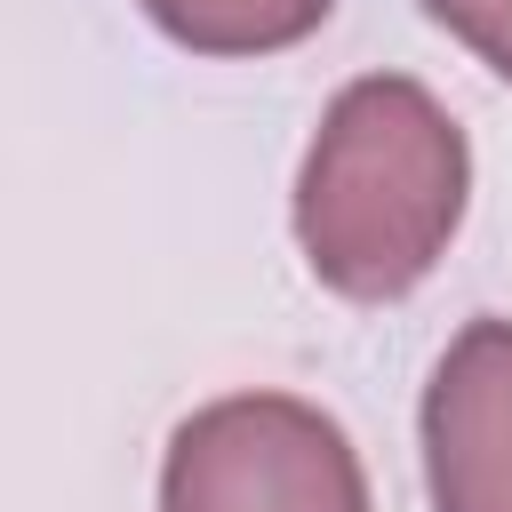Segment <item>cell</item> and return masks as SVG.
Here are the masks:
<instances>
[{
	"mask_svg": "<svg viewBox=\"0 0 512 512\" xmlns=\"http://www.w3.org/2000/svg\"><path fill=\"white\" fill-rule=\"evenodd\" d=\"M472 152L448 104L408 72L352 80L296 176V240L320 288L352 304L408 296L456 240Z\"/></svg>",
	"mask_w": 512,
	"mask_h": 512,
	"instance_id": "6da1fadb",
	"label": "cell"
},
{
	"mask_svg": "<svg viewBox=\"0 0 512 512\" xmlns=\"http://www.w3.org/2000/svg\"><path fill=\"white\" fill-rule=\"evenodd\" d=\"M160 512H368V472L312 400L232 392L168 432Z\"/></svg>",
	"mask_w": 512,
	"mask_h": 512,
	"instance_id": "7a4b0ae2",
	"label": "cell"
},
{
	"mask_svg": "<svg viewBox=\"0 0 512 512\" xmlns=\"http://www.w3.org/2000/svg\"><path fill=\"white\" fill-rule=\"evenodd\" d=\"M432 512H512V320H472L424 384Z\"/></svg>",
	"mask_w": 512,
	"mask_h": 512,
	"instance_id": "3957f363",
	"label": "cell"
},
{
	"mask_svg": "<svg viewBox=\"0 0 512 512\" xmlns=\"http://www.w3.org/2000/svg\"><path fill=\"white\" fill-rule=\"evenodd\" d=\"M136 8L200 56H272L320 32L336 0H136Z\"/></svg>",
	"mask_w": 512,
	"mask_h": 512,
	"instance_id": "277c9868",
	"label": "cell"
},
{
	"mask_svg": "<svg viewBox=\"0 0 512 512\" xmlns=\"http://www.w3.org/2000/svg\"><path fill=\"white\" fill-rule=\"evenodd\" d=\"M432 24H448L480 64H496L512 80V0H424Z\"/></svg>",
	"mask_w": 512,
	"mask_h": 512,
	"instance_id": "5b68a950",
	"label": "cell"
}]
</instances>
